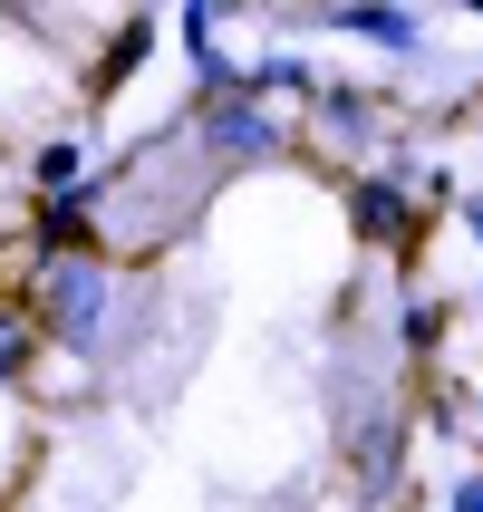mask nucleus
Segmentation results:
<instances>
[{"label":"nucleus","mask_w":483,"mask_h":512,"mask_svg":"<svg viewBox=\"0 0 483 512\" xmlns=\"http://www.w3.org/2000/svg\"><path fill=\"white\" fill-rule=\"evenodd\" d=\"M20 368H29V319L0 300V387H20Z\"/></svg>","instance_id":"obj_11"},{"label":"nucleus","mask_w":483,"mask_h":512,"mask_svg":"<svg viewBox=\"0 0 483 512\" xmlns=\"http://www.w3.org/2000/svg\"><path fill=\"white\" fill-rule=\"evenodd\" d=\"M29 174H39V203H49V194H78V184H87V145L78 136H49L39 155H29Z\"/></svg>","instance_id":"obj_8"},{"label":"nucleus","mask_w":483,"mask_h":512,"mask_svg":"<svg viewBox=\"0 0 483 512\" xmlns=\"http://www.w3.org/2000/svg\"><path fill=\"white\" fill-rule=\"evenodd\" d=\"M397 339L406 348H435V339H445V310H435V300H406V310H397Z\"/></svg>","instance_id":"obj_12"},{"label":"nucleus","mask_w":483,"mask_h":512,"mask_svg":"<svg viewBox=\"0 0 483 512\" xmlns=\"http://www.w3.org/2000/svg\"><path fill=\"white\" fill-rule=\"evenodd\" d=\"M107 310H116L107 261H39V329H49L58 348L97 358V348H107Z\"/></svg>","instance_id":"obj_1"},{"label":"nucleus","mask_w":483,"mask_h":512,"mask_svg":"<svg viewBox=\"0 0 483 512\" xmlns=\"http://www.w3.org/2000/svg\"><path fill=\"white\" fill-rule=\"evenodd\" d=\"M319 126L329 136H368V97L358 87H319Z\"/></svg>","instance_id":"obj_10"},{"label":"nucleus","mask_w":483,"mask_h":512,"mask_svg":"<svg viewBox=\"0 0 483 512\" xmlns=\"http://www.w3.org/2000/svg\"><path fill=\"white\" fill-rule=\"evenodd\" d=\"M194 136L223 155V165H261V155H281V126L252 107V97H213V107H194Z\"/></svg>","instance_id":"obj_2"},{"label":"nucleus","mask_w":483,"mask_h":512,"mask_svg":"<svg viewBox=\"0 0 483 512\" xmlns=\"http://www.w3.org/2000/svg\"><path fill=\"white\" fill-rule=\"evenodd\" d=\"M348 223H358V242H406L416 232V203H406L397 174H358L348 184Z\"/></svg>","instance_id":"obj_4"},{"label":"nucleus","mask_w":483,"mask_h":512,"mask_svg":"<svg viewBox=\"0 0 483 512\" xmlns=\"http://www.w3.org/2000/svg\"><path fill=\"white\" fill-rule=\"evenodd\" d=\"M310 20L339 29V39H368V49H416V39H426L416 10H368V0H358V10H310Z\"/></svg>","instance_id":"obj_6"},{"label":"nucleus","mask_w":483,"mask_h":512,"mask_svg":"<svg viewBox=\"0 0 483 512\" xmlns=\"http://www.w3.org/2000/svg\"><path fill=\"white\" fill-rule=\"evenodd\" d=\"M445 512H483V474H464V484L445 493Z\"/></svg>","instance_id":"obj_13"},{"label":"nucleus","mask_w":483,"mask_h":512,"mask_svg":"<svg viewBox=\"0 0 483 512\" xmlns=\"http://www.w3.org/2000/svg\"><path fill=\"white\" fill-rule=\"evenodd\" d=\"M155 39H165V20H155V10H126V20H116V39L97 49V68H87V97H116V87L155 58Z\"/></svg>","instance_id":"obj_5"},{"label":"nucleus","mask_w":483,"mask_h":512,"mask_svg":"<svg viewBox=\"0 0 483 512\" xmlns=\"http://www.w3.org/2000/svg\"><path fill=\"white\" fill-rule=\"evenodd\" d=\"M232 97H319V68L310 58H290V49H271V58H242V87H232Z\"/></svg>","instance_id":"obj_7"},{"label":"nucleus","mask_w":483,"mask_h":512,"mask_svg":"<svg viewBox=\"0 0 483 512\" xmlns=\"http://www.w3.org/2000/svg\"><path fill=\"white\" fill-rule=\"evenodd\" d=\"M97 203H107V174H87L78 194H49V203H39V261H87Z\"/></svg>","instance_id":"obj_3"},{"label":"nucleus","mask_w":483,"mask_h":512,"mask_svg":"<svg viewBox=\"0 0 483 512\" xmlns=\"http://www.w3.org/2000/svg\"><path fill=\"white\" fill-rule=\"evenodd\" d=\"M464 232H474V252H483V194H474V203H464Z\"/></svg>","instance_id":"obj_14"},{"label":"nucleus","mask_w":483,"mask_h":512,"mask_svg":"<svg viewBox=\"0 0 483 512\" xmlns=\"http://www.w3.org/2000/svg\"><path fill=\"white\" fill-rule=\"evenodd\" d=\"M358 484H368V493L397 484V426H368V445H358Z\"/></svg>","instance_id":"obj_9"}]
</instances>
